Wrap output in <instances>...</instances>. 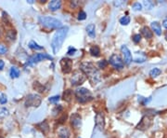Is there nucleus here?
<instances>
[{"instance_id": "obj_1", "label": "nucleus", "mask_w": 167, "mask_h": 138, "mask_svg": "<svg viewBox=\"0 0 167 138\" xmlns=\"http://www.w3.org/2000/svg\"><path fill=\"white\" fill-rule=\"evenodd\" d=\"M80 70L85 75L86 79L92 84H98L101 80L100 73L94 64L90 62H84L80 65Z\"/></svg>"}, {"instance_id": "obj_2", "label": "nucleus", "mask_w": 167, "mask_h": 138, "mask_svg": "<svg viewBox=\"0 0 167 138\" xmlns=\"http://www.w3.org/2000/svg\"><path fill=\"white\" fill-rule=\"evenodd\" d=\"M68 31H69L68 26H63L58 29L57 32L55 33L53 39H52V41H51V48H52V51L54 53H57L60 49L64 40H65L66 36H67Z\"/></svg>"}, {"instance_id": "obj_3", "label": "nucleus", "mask_w": 167, "mask_h": 138, "mask_svg": "<svg viewBox=\"0 0 167 138\" xmlns=\"http://www.w3.org/2000/svg\"><path fill=\"white\" fill-rule=\"evenodd\" d=\"M39 22L44 27L48 28V29H57L58 30V29L62 27L61 22L56 18H53V17H48V16L40 17Z\"/></svg>"}, {"instance_id": "obj_4", "label": "nucleus", "mask_w": 167, "mask_h": 138, "mask_svg": "<svg viewBox=\"0 0 167 138\" xmlns=\"http://www.w3.org/2000/svg\"><path fill=\"white\" fill-rule=\"evenodd\" d=\"M74 94L77 101L81 104L90 102L91 100H93V94L91 93L90 91L85 89V88H78L77 90H75Z\"/></svg>"}, {"instance_id": "obj_5", "label": "nucleus", "mask_w": 167, "mask_h": 138, "mask_svg": "<svg viewBox=\"0 0 167 138\" xmlns=\"http://www.w3.org/2000/svg\"><path fill=\"white\" fill-rule=\"evenodd\" d=\"M42 98L40 95L32 93L27 95L26 99H25V106L26 107H38L41 105Z\"/></svg>"}, {"instance_id": "obj_6", "label": "nucleus", "mask_w": 167, "mask_h": 138, "mask_svg": "<svg viewBox=\"0 0 167 138\" xmlns=\"http://www.w3.org/2000/svg\"><path fill=\"white\" fill-rule=\"evenodd\" d=\"M44 60H53V57L48 55L47 53H37V54H34L33 56H31L27 62L26 64H25V66H34L35 64H37V62H39L41 61H44Z\"/></svg>"}, {"instance_id": "obj_7", "label": "nucleus", "mask_w": 167, "mask_h": 138, "mask_svg": "<svg viewBox=\"0 0 167 138\" xmlns=\"http://www.w3.org/2000/svg\"><path fill=\"white\" fill-rule=\"evenodd\" d=\"M86 79L85 75L81 70H76L72 73V76L71 78V83L73 86H78L84 83Z\"/></svg>"}, {"instance_id": "obj_8", "label": "nucleus", "mask_w": 167, "mask_h": 138, "mask_svg": "<svg viewBox=\"0 0 167 138\" xmlns=\"http://www.w3.org/2000/svg\"><path fill=\"white\" fill-rule=\"evenodd\" d=\"M110 64L115 67V68H118V69H122L124 66V60L122 59V57L119 54H112L110 57Z\"/></svg>"}, {"instance_id": "obj_9", "label": "nucleus", "mask_w": 167, "mask_h": 138, "mask_svg": "<svg viewBox=\"0 0 167 138\" xmlns=\"http://www.w3.org/2000/svg\"><path fill=\"white\" fill-rule=\"evenodd\" d=\"M60 66H61V70L63 73L68 74L72 71V61L69 58H62L59 62Z\"/></svg>"}, {"instance_id": "obj_10", "label": "nucleus", "mask_w": 167, "mask_h": 138, "mask_svg": "<svg viewBox=\"0 0 167 138\" xmlns=\"http://www.w3.org/2000/svg\"><path fill=\"white\" fill-rule=\"evenodd\" d=\"M121 52L124 55V62L125 65H130V62L133 61V58H132V53L131 52L129 51V49H128L125 45H123L121 47Z\"/></svg>"}, {"instance_id": "obj_11", "label": "nucleus", "mask_w": 167, "mask_h": 138, "mask_svg": "<svg viewBox=\"0 0 167 138\" xmlns=\"http://www.w3.org/2000/svg\"><path fill=\"white\" fill-rule=\"evenodd\" d=\"M95 122H96V126L99 130H103L105 127V117L103 115V113H97L96 118H95Z\"/></svg>"}, {"instance_id": "obj_12", "label": "nucleus", "mask_w": 167, "mask_h": 138, "mask_svg": "<svg viewBox=\"0 0 167 138\" xmlns=\"http://www.w3.org/2000/svg\"><path fill=\"white\" fill-rule=\"evenodd\" d=\"M71 124L75 128V129H78L81 127L82 125V118L81 116L78 114V113H74V114L72 115L71 117Z\"/></svg>"}, {"instance_id": "obj_13", "label": "nucleus", "mask_w": 167, "mask_h": 138, "mask_svg": "<svg viewBox=\"0 0 167 138\" xmlns=\"http://www.w3.org/2000/svg\"><path fill=\"white\" fill-rule=\"evenodd\" d=\"M48 8L51 11H56L61 8V1H59V0H52V1H50Z\"/></svg>"}, {"instance_id": "obj_14", "label": "nucleus", "mask_w": 167, "mask_h": 138, "mask_svg": "<svg viewBox=\"0 0 167 138\" xmlns=\"http://www.w3.org/2000/svg\"><path fill=\"white\" fill-rule=\"evenodd\" d=\"M58 138H70V132L66 127H61L58 131Z\"/></svg>"}, {"instance_id": "obj_15", "label": "nucleus", "mask_w": 167, "mask_h": 138, "mask_svg": "<svg viewBox=\"0 0 167 138\" xmlns=\"http://www.w3.org/2000/svg\"><path fill=\"white\" fill-rule=\"evenodd\" d=\"M150 26H151L152 31H154V33H155L157 35H162V26L158 22H152L151 24H150Z\"/></svg>"}, {"instance_id": "obj_16", "label": "nucleus", "mask_w": 167, "mask_h": 138, "mask_svg": "<svg viewBox=\"0 0 167 138\" xmlns=\"http://www.w3.org/2000/svg\"><path fill=\"white\" fill-rule=\"evenodd\" d=\"M86 33L89 36L94 39V37L96 36V26H95V24H93V23L88 24V25L86 26Z\"/></svg>"}, {"instance_id": "obj_17", "label": "nucleus", "mask_w": 167, "mask_h": 138, "mask_svg": "<svg viewBox=\"0 0 167 138\" xmlns=\"http://www.w3.org/2000/svg\"><path fill=\"white\" fill-rule=\"evenodd\" d=\"M141 34H142V35L145 36L146 39H151L152 35H153L152 31L149 27H147V26H144L142 29H141Z\"/></svg>"}, {"instance_id": "obj_18", "label": "nucleus", "mask_w": 167, "mask_h": 138, "mask_svg": "<svg viewBox=\"0 0 167 138\" xmlns=\"http://www.w3.org/2000/svg\"><path fill=\"white\" fill-rule=\"evenodd\" d=\"M89 52L94 57H98L100 55V49L98 46H93L89 49Z\"/></svg>"}, {"instance_id": "obj_19", "label": "nucleus", "mask_w": 167, "mask_h": 138, "mask_svg": "<svg viewBox=\"0 0 167 138\" xmlns=\"http://www.w3.org/2000/svg\"><path fill=\"white\" fill-rule=\"evenodd\" d=\"M9 74H10V77L12 79H17V78L20 77V70L17 67H15V66H12L10 68Z\"/></svg>"}, {"instance_id": "obj_20", "label": "nucleus", "mask_w": 167, "mask_h": 138, "mask_svg": "<svg viewBox=\"0 0 167 138\" xmlns=\"http://www.w3.org/2000/svg\"><path fill=\"white\" fill-rule=\"evenodd\" d=\"M37 127L39 128L45 134H46V133L48 132V130H49V129H48V128H49V127H48V124H47V121H43V122L39 123V124L37 125Z\"/></svg>"}, {"instance_id": "obj_21", "label": "nucleus", "mask_w": 167, "mask_h": 138, "mask_svg": "<svg viewBox=\"0 0 167 138\" xmlns=\"http://www.w3.org/2000/svg\"><path fill=\"white\" fill-rule=\"evenodd\" d=\"M161 73H162V70L160 68H158V67H154V68H152L149 71V75L152 78H156V77L160 76Z\"/></svg>"}, {"instance_id": "obj_22", "label": "nucleus", "mask_w": 167, "mask_h": 138, "mask_svg": "<svg viewBox=\"0 0 167 138\" xmlns=\"http://www.w3.org/2000/svg\"><path fill=\"white\" fill-rule=\"evenodd\" d=\"M29 48L32 49H36V51H40V49H43V47L40 46V45H38L35 41L32 40L30 41L29 43Z\"/></svg>"}, {"instance_id": "obj_23", "label": "nucleus", "mask_w": 167, "mask_h": 138, "mask_svg": "<svg viewBox=\"0 0 167 138\" xmlns=\"http://www.w3.org/2000/svg\"><path fill=\"white\" fill-rule=\"evenodd\" d=\"M72 97V92L71 90H67V91L64 92V93H63V99L65 100V101L70 102Z\"/></svg>"}, {"instance_id": "obj_24", "label": "nucleus", "mask_w": 167, "mask_h": 138, "mask_svg": "<svg viewBox=\"0 0 167 138\" xmlns=\"http://www.w3.org/2000/svg\"><path fill=\"white\" fill-rule=\"evenodd\" d=\"M9 115V111L8 108L6 107H1L0 108V118L1 119H4L6 117H8Z\"/></svg>"}, {"instance_id": "obj_25", "label": "nucleus", "mask_w": 167, "mask_h": 138, "mask_svg": "<svg viewBox=\"0 0 167 138\" xmlns=\"http://www.w3.org/2000/svg\"><path fill=\"white\" fill-rule=\"evenodd\" d=\"M130 17L129 16H124L120 19V23L122 24V25H128V24L130 23Z\"/></svg>"}, {"instance_id": "obj_26", "label": "nucleus", "mask_w": 167, "mask_h": 138, "mask_svg": "<svg viewBox=\"0 0 167 138\" xmlns=\"http://www.w3.org/2000/svg\"><path fill=\"white\" fill-rule=\"evenodd\" d=\"M16 31L15 30H10V31H8V37L10 39V40H12V41H14L15 39H16Z\"/></svg>"}, {"instance_id": "obj_27", "label": "nucleus", "mask_w": 167, "mask_h": 138, "mask_svg": "<svg viewBox=\"0 0 167 138\" xmlns=\"http://www.w3.org/2000/svg\"><path fill=\"white\" fill-rule=\"evenodd\" d=\"M7 102H8L7 95L4 94L3 93H0V104H1V105H5Z\"/></svg>"}, {"instance_id": "obj_28", "label": "nucleus", "mask_w": 167, "mask_h": 138, "mask_svg": "<svg viewBox=\"0 0 167 138\" xmlns=\"http://www.w3.org/2000/svg\"><path fill=\"white\" fill-rule=\"evenodd\" d=\"M143 3H144V6L146 7V8H148V9H151L154 7V5H155L153 1H144Z\"/></svg>"}, {"instance_id": "obj_29", "label": "nucleus", "mask_w": 167, "mask_h": 138, "mask_svg": "<svg viewBox=\"0 0 167 138\" xmlns=\"http://www.w3.org/2000/svg\"><path fill=\"white\" fill-rule=\"evenodd\" d=\"M78 20L79 21H84V20H85L86 19V13L85 11H83V10H81L79 13H78Z\"/></svg>"}, {"instance_id": "obj_30", "label": "nucleus", "mask_w": 167, "mask_h": 138, "mask_svg": "<svg viewBox=\"0 0 167 138\" xmlns=\"http://www.w3.org/2000/svg\"><path fill=\"white\" fill-rule=\"evenodd\" d=\"M98 66L99 68H105V67H107V66H108V62H107L106 60H102V61L98 62Z\"/></svg>"}, {"instance_id": "obj_31", "label": "nucleus", "mask_w": 167, "mask_h": 138, "mask_svg": "<svg viewBox=\"0 0 167 138\" xmlns=\"http://www.w3.org/2000/svg\"><path fill=\"white\" fill-rule=\"evenodd\" d=\"M59 95H55V96H52V97H50L49 99H48V101L50 102V103H52V104H55V103H57L59 100Z\"/></svg>"}, {"instance_id": "obj_32", "label": "nucleus", "mask_w": 167, "mask_h": 138, "mask_svg": "<svg viewBox=\"0 0 167 138\" xmlns=\"http://www.w3.org/2000/svg\"><path fill=\"white\" fill-rule=\"evenodd\" d=\"M140 40H141V35L140 34H136L133 35V41L135 43H138V42H140Z\"/></svg>"}, {"instance_id": "obj_33", "label": "nucleus", "mask_w": 167, "mask_h": 138, "mask_svg": "<svg viewBox=\"0 0 167 138\" xmlns=\"http://www.w3.org/2000/svg\"><path fill=\"white\" fill-rule=\"evenodd\" d=\"M133 9L134 10H141L142 9V5H141L139 2H136L133 5Z\"/></svg>"}, {"instance_id": "obj_34", "label": "nucleus", "mask_w": 167, "mask_h": 138, "mask_svg": "<svg viewBox=\"0 0 167 138\" xmlns=\"http://www.w3.org/2000/svg\"><path fill=\"white\" fill-rule=\"evenodd\" d=\"M8 52V48L3 44H0V54H5Z\"/></svg>"}, {"instance_id": "obj_35", "label": "nucleus", "mask_w": 167, "mask_h": 138, "mask_svg": "<svg viewBox=\"0 0 167 138\" xmlns=\"http://www.w3.org/2000/svg\"><path fill=\"white\" fill-rule=\"evenodd\" d=\"M61 110H62V106H56V107L53 109V113H54L53 115L58 114V113H59V112H60Z\"/></svg>"}, {"instance_id": "obj_36", "label": "nucleus", "mask_w": 167, "mask_h": 138, "mask_svg": "<svg viewBox=\"0 0 167 138\" xmlns=\"http://www.w3.org/2000/svg\"><path fill=\"white\" fill-rule=\"evenodd\" d=\"M76 52V49H74V48H72V47H70L69 48V49H68V54L69 55H73L74 53Z\"/></svg>"}, {"instance_id": "obj_37", "label": "nucleus", "mask_w": 167, "mask_h": 138, "mask_svg": "<svg viewBox=\"0 0 167 138\" xmlns=\"http://www.w3.org/2000/svg\"><path fill=\"white\" fill-rule=\"evenodd\" d=\"M140 98L143 100V101H142V105H146V104H148V103H149V102L151 101V97H149V99H147V98H142V97H140Z\"/></svg>"}, {"instance_id": "obj_38", "label": "nucleus", "mask_w": 167, "mask_h": 138, "mask_svg": "<svg viewBox=\"0 0 167 138\" xmlns=\"http://www.w3.org/2000/svg\"><path fill=\"white\" fill-rule=\"evenodd\" d=\"M4 66H5V62H4V61L0 59V70H2V69L4 68Z\"/></svg>"}, {"instance_id": "obj_39", "label": "nucleus", "mask_w": 167, "mask_h": 138, "mask_svg": "<svg viewBox=\"0 0 167 138\" xmlns=\"http://www.w3.org/2000/svg\"><path fill=\"white\" fill-rule=\"evenodd\" d=\"M162 25H163V27H164V28H166V29H167V17L163 20V22H162Z\"/></svg>"}, {"instance_id": "obj_40", "label": "nucleus", "mask_w": 167, "mask_h": 138, "mask_svg": "<svg viewBox=\"0 0 167 138\" xmlns=\"http://www.w3.org/2000/svg\"><path fill=\"white\" fill-rule=\"evenodd\" d=\"M79 4V2H77V1H73V2H72L71 3V5H72V8H75L76 7V5H78Z\"/></svg>"}, {"instance_id": "obj_41", "label": "nucleus", "mask_w": 167, "mask_h": 138, "mask_svg": "<svg viewBox=\"0 0 167 138\" xmlns=\"http://www.w3.org/2000/svg\"><path fill=\"white\" fill-rule=\"evenodd\" d=\"M40 2H41V3H46V0H41Z\"/></svg>"}, {"instance_id": "obj_42", "label": "nucleus", "mask_w": 167, "mask_h": 138, "mask_svg": "<svg viewBox=\"0 0 167 138\" xmlns=\"http://www.w3.org/2000/svg\"><path fill=\"white\" fill-rule=\"evenodd\" d=\"M165 39H166V40H167V32H166V34H165Z\"/></svg>"}]
</instances>
